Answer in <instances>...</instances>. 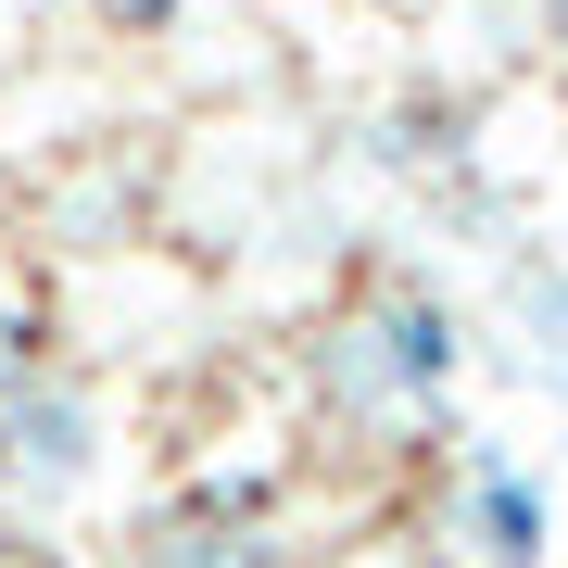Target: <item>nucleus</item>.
<instances>
[{
	"mask_svg": "<svg viewBox=\"0 0 568 568\" xmlns=\"http://www.w3.org/2000/svg\"><path fill=\"white\" fill-rule=\"evenodd\" d=\"M89 480H102V392L26 366V379L0 392V493H13V506H77Z\"/></svg>",
	"mask_w": 568,
	"mask_h": 568,
	"instance_id": "nucleus-1",
	"label": "nucleus"
},
{
	"mask_svg": "<svg viewBox=\"0 0 568 568\" xmlns=\"http://www.w3.org/2000/svg\"><path fill=\"white\" fill-rule=\"evenodd\" d=\"M114 568H278V544H265V518H215V506H164V518H140L126 530V556Z\"/></svg>",
	"mask_w": 568,
	"mask_h": 568,
	"instance_id": "nucleus-2",
	"label": "nucleus"
},
{
	"mask_svg": "<svg viewBox=\"0 0 568 568\" xmlns=\"http://www.w3.org/2000/svg\"><path fill=\"white\" fill-rule=\"evenodd\" d=\"M467 544H480L493 568H544V544H556L544 480H518V467H480V480H467Z\"/></svg>",
	"mask_w": 568,
	"mask_h": 568,
	"instance_id": "nucleus-3",
	"label": "nucleus"
},
{
	"mask_svg": "<svg viewBox=\"0 0 568 568\" xmlns=\"http://www.w3.org/2000/svg\"><path fill=\"white\" fill-rule=\"evenodd\" d=\"M26 366H39V304H26L13 278H0V392H13Z\"/></svg>",
	"mask_w": 568,
	"mask_h": 568,
	"instance_id": "nucleus-4",
	"label": "nucleus"
},
{
	"mask_svg": "<svg viewBox=\"0 0 568 568\" xmlns=\"http://www.w3.org/2000/svg\"><path fill=\"white\" fill-rule=\"evenodd\" d=\"M114 26H178V0H114Z\"/></svg>",
	"mask_w": 568,
	"mask_h": 568,
	"instance_id": "nucleus-5",
	"label": "nucleus"
},
{
	"mask_svg": "<svg viewBox=\"0 0 568 568\" xmlns=\"http://www.w3.org/2000/svg\"><path fill=\"white\" fill-rule=\"evenodd\" d=\"M544 51H556V63H568V0H544Z\"/></svg>",
	"mask_w": 568,
	"mask_h": 568,
	"instance_id": "nucleus-6",
	"label": "nucleus"
},
{
	"mask_svg": "<svg viewBox=\"0 0 568 568\" xmlns=\"http://www.w3.org/2000/svg\"><path fill=\"white\" fill-rule=\"evenodd\" d=\"M0 568H51V556H39V544H0Z\"/></svg>",
	"mask_w": 568,
	"mask_h": 568,
	"instance_id": "nucleus-7",
	"label": "nucleus"
}]
</instances>
